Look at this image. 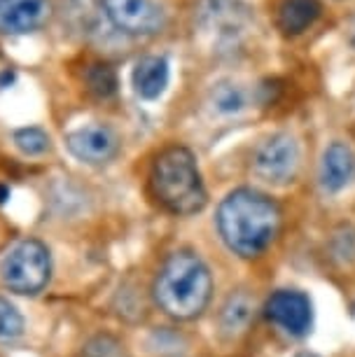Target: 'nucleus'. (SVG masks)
I'll return each mask as SVG.
<instances>
[{"label":"nucleus","instance_id":"nucleus-14","mask_svg":"<svg viewBox=\"0 0 355 357\" xmlns=\"http://www.w3.org/2000/svg\"><path fill=\"white\" fill-rule=\"evenodd\" d=\"M252 308H255V304H252V299L246 292L232 294L222 306V311H220V329L227 336L241 334L252 318Z\"/></svg>","mask_w":355,"mask_h":357},{"label":"nucleus","instance_id":"nucleus-4","mask_svg":"<svg viewBox=\"0 0 355 357\" xmlns=\"http://www.w3.org/2000/svg\"><path fill=\"white\" fill-rule=\"evenodd\" d=\"M52 273L50 250L40 241H22L17 248H12L0 266L5 287L17 294H38Z\"/></svg>","mask_w":355,"mask_h":357},{"label":"nucleus","instance_id":"nucleus-2","mask_svg":"<svg viewBox=\"0 0 355 357\" xmlns=\"http://www.w3.org/2000/svg\"><path fill=\"white\" fill-rule=\"evenodd\" d=\"M213 292V278L204 259L192 250L169 255L155 280V301L164 313L192 320L204 313Z\"/></svg>","mask_w":355,"mask_h":357},{"label":"nucleus","instance_id":"nucleus-8","mask_svg":"<svg viewBox=\"0 0 355 357\" xmlns=\"http://www.w3.org/2000/svg\"><path fill=\"white\" fill-rule=\"evenodd\" d=\"M70 154L84 164L100 166L119 152V138L117 133L105 124H89L82 129H75L66 136Z\"/></svg>","mask_w":355,"mask_h":357},{"label":"nucleus","instance_id":"nucleus-5","mask_svg":"<svg viewBox=\"0 0 355 357\" xmlns=\"http://www.w3.org/2000/svg\"><path fill=\"white\" fill-rule=\"evenodd\" d=\"M105 17L126 36H155L164 29V12L155 0H100Z\"/></svg>","mask_w":355,"mask_h":357},{"label":"nucleus","instance_id":"nucleus-22","mask_svg":"<svg viewBox=\"0 0 355 357\" xmlns=\"http://www.w3.org/2000/svg\"><path fill=\"white\" fill-rule=\"evenodd\" d=\"M297 357H316V355H309V353H304V355H297Z\"/></svg>","mask_w":355,"mask_h":357},{"label":"nucleus","instance_id":"nucleus-10","mask_svg":"<svg viewBox=\"0 0 355 357\" xmlns=\"http://www.w3.org/2000/svg\"><path fill=\"white\" fill-rule=\"evenodd\" d=\"M50 15V0H0V33H29Z\"/></svg>","mask_w":355,"mask_h":357},{"label":"nucleus","instance_id":"nucleus-16","mask_svg":"<svg viewBox=\"0 0 355 357\" xmlns=\"http://www.w3.org/2000/svg\"><path fill=\"white\" fill-rule=\"evenodd\" d=\"M86 89L98 98H108L117 91V75L108 63H93L89 66L84 75Z\"/></svg>","mask_w":355,"mask_h":357},{"label":"nucleus","instance_id":"nucleus-18","mask_svg":"<svg viewBox=\"0 0 355 357\" xmlns=\"http://www.w3.org/2000/svg\"><path fill=\"white\" fill-rule=\"evenodd\" d=\"M82 357H129V355H126V350L119 339H115V336H110V334H98V336H91V339L84 343Z\"/></svg>","mask_w":355,"mask_h":357},{"label":"nucleus","instance_id":"nucleus-21","mask_svg":"<svg viewBox=\"0 0 355 357\" xmlns=\"http://www.w3.org/2000/svg\"><path fill=\"white\" fill-rule=\"evenodd\" d=\"M348 40H351V45L355 47V17H353L351 26H348Z\"/></svg>","mask_w":355,"mask_h":357},{"label":"nucleus","instance_id":"nucleus-11","mask_svg":"<svg viewBox=\"0 0 355 357\" xmlns=\"http://www.w3.org/2000/svg\"><path fill=\"white\" fill-rule=\"evenodd\" d=\"M355 175V154L346 143H332L320 161V185L327 192H339Z\"/></svg>","mask_w":355,"mask_h":357},{"label":"nucleus","instance_id":"nucleus-15","mask_svg":"<svg viewBox=\"0 0 355 357\" xmlns=\"http://www.w3.org/2000/svg\"><path fill=\"white\" fill-rule=\"evenodd\" d=\"M211 103L218 112L236 114L248 105V91L234 82H220L216 89L211 91Z\"/></svg>","mask_w":355,"mask_h":357},{"label":"nucleus","instance_id":"nucleus-19","mask_svg":"<svg viewBox=\"0 0 355 357\" xmlns=\"http://www.w3.org/2000/svg\"><path fill=\"white\" fill-rule=\"evenodd\" d=\"M24 332V318L10 301L0 299V341H12Z\"/></svg>","mask_w":355,"mask_h":357},{"label":"nucleus","instance_id":"nucleus-12","mask_svg":"<svg viewBox=\"0 0 355 357\" xmlns=\"http://www.w3.org/2000/svg\"><path fill=\"white\" fill-rule=\"evenodd\" d=\"M323 15L320 0H283L276 12V24L285 36H301Z\"/></svg>","mask_w":355,"mask_h":357},{"label":"nucleus","instance_id":"nucleus-1","mask_svg":"<svg viewBox=\"0 0 355 357\" xmlns=\"http://www.w3.org/2000/svg\"><path fill=\"white\" fill-rule=\"evenodd\" d=\"M218 229L232 252L257 257L278 236L280 208L266 194L236 190L218 208Z\"/></svg>","mask_w":355,"mask_h":357},{"label":"nucleus","instance_id":"nucleus-7","mask_svg":"<svg viewBox=\"0 0 355 357\" xmlns=\"http://www.w3.org/2000/svg\"><path fill=\"white\" fill-rule=\"evenodd\" d=\"M201 31L218 36L220 43H236L246 31H250V10L241 0H204L199 12Z\"/></svg>","mask_w":355,"mask_h":357},{"label":"nucleus","instance_id":"nucleus-6","mask_svg":"<svg viewBox=\"0 0 355 357\" xmlns=\"http://www.w3.org/2000/svg\"><path fill=\"white\" fill-rule=\"evenodd\" d=\"M255 173L264 178L266 183L283 185L292 180L294 171L299 164V145L297 140L287 133H276V136L266 138L255 152Z\"/></svg>","mask_w":355,"mask_h":357},{"label":"nucleus","instance_id":"nucleus-17","mask_svg":"<svg viewBox=\"0 0 355 357\" xmlns=\"http://www.w3.org/2000/svg\"><path fill=\"white\" fill-rule=\"evenodd\" d=\"M15 145L29 157H36V154H45L50 150V136L38 126H26V129L15 131Z\"/></svg>","mask_w":355,"mask_h":357},{"label":"nucleus","instance_id":"nucleus-13","mask_svg":"<svg viewBox=\"0 0 355 357\" xmlns=\"http://www.w3.org/2000/svg\"><path fill=\"white\" fill-rule=\"evenodd\" d=\"M169 86V61L164 56H143L133 68V89L140 98L155 100Z\"/></svg>","mask_w":355,"mask_h":357},{"label":"nucleus","instance_id":"nucleus-9","mask_svg":"<svg viewBox=\"0 0 355 357\" xmlns=\"http://www.w3.org/2000/svg\"><path fill=\"white\" fill-rule=\"evenodd\" d=\"M266 318L294 336L306 334L313 318L309 296L294 289H278L266 301Z\"/></svg>","mask_w":355,"mask_h":357},{"label":"nucleus","instance_id":"nucleus-20","mask_svg":"<svg viewBox=\"0 0 355 357\" xmlns=\"http://www.w3.org/2000/svg\"><path fill=\"white\" fill-rule=\"evenodd\" d=\"M8 199H10V187L0 185V204H5Z\"/></svg>","mask_w":355,"mask_h":357},{"label":"nucleus","instance_id":"nucleus-3","mask_svg":"<svg viewBox=\"0 0 355 357\" xmlns=\"http://www.w3.org/2000/svg\"><path fill=\"white\" fill-rule=\"evenodd\" d=\"M150 190L157 204L173 215H194L206 206V187L187 147L162 150L150 168Z\"/></svg>","mask_w":355,"mask_h":357}]
</instances>
